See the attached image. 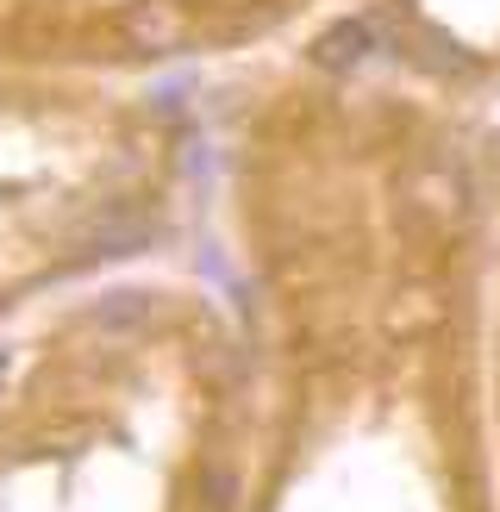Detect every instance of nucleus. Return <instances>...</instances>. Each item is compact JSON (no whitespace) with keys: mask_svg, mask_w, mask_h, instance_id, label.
Returning <instances> with one entry per match:
<instances>
[{"mask_svg":"<svg viewBox=\"0 0 500 512\" xmlns=\"http://www.w3.org/2000/svg\"><path fill=\"white\" fill-rule=\"evenodd\" d=\"M150 238H157V219H144V213H113V219H100L94 232H88V256H132V250H144Z\"/></svg>","mask_w":500,"mask_h":512,"instance_id":"f03ea898","label":"nucleus"},{"mask_svg":"<svg viewBox=\"0 0 500 512\" xmlns=\"http://www.w3.org/2000/svg\"><path fill=\"white\" fill-rule=\"evenodd\" d=\"M363 57H369V25H363V19H344V25H332V32L313 44V63H319V69H332V75L357 69Z\"/></svg>","mask_w":500,"mask_h":512,"instance_id":"7ed1b4c3","label":"nucleus"},{"mask_svg":"<svg viewBox=\"0 0 500 512\" xmlns=\"http://www.w3.org/2000/svg\"><path fill=\"white\" fill-rule=\"evenodd\" d=\"M0 381H7V356H0Z\"/></svg>","mask_w":500,"mask_h":512,"instance_id":"39448f33","label":"nucleus"},{"mask_svg":"<svg viewBox=\"0 0 500 512\" xmlns=\"http://www.w3.org/2000/svg\"><path fill=\"white\" fill-rule=\"evenodd\" d=\"M119 32L138 50H175L188 25H182V7H175V0H132V7L119 13Z\"/></svg>","mask_w":500,"mask_h":512,"instance_id":"f257e3e1","label":"nucleus"},{"mask_svg":"<svg viewBox=\"0 0 500 512\" xmlns=\"http://www.w3.org/2000/svg\"><path fill=\"white\" fill-rule=\"evenodd\" d=\"M94 325H107V331H119V325H138V319H150V294H107L88 313Z\"/></svg>","mask_w":500,"mask_h":512,"instance_id":"20e7f679","label":"nucleus"}]
</instances>
